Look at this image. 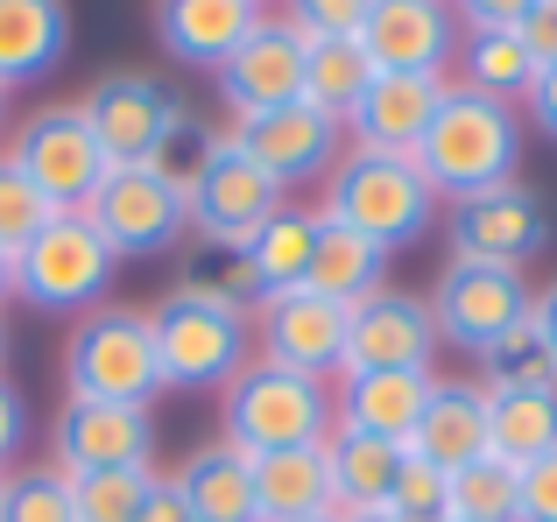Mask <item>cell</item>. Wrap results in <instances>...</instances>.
<instances>
[{
	"label": "cell",
	"mask_w": 557,
	"mask_h": 522,
	"mask_svg": "<svg viewBox=\"0 0 557 522\" xmlns=\"http://www.w3.org/2000/svg\"><path fill=\"white\" fill-rule=\"evenodd\" d=\"M156 360H163V388H226L233 374L255 360V311L226 297L219 283H177L163 303H149Z\"/></svg>",
	"instance_id": "1"
},
{
	"label": "cell",
	"mask_w": 557,
	"mask_h": 522,
	"mask_svg": "<svg viewBox=\"0 0 557 522\" xmlns=\"http://www.w3.org/2000/svg\"><path fill=\"white\" fill-rule=\"evenodd\" d=\"M417 170L423 184H431L437 198H473V191H494V184H516L522 170V113L502 107V99L487 92H466V85H451L445 107H437V121L423 127L417 149Z\"/></svg>",
	"instance_id": "2"
},
{
	"label": "cell",
	"mask_w": 557,
	"mask_h": 522,
	"mask_svg": "<svg viewBox=\"0 0 557 522\" xmlns=\"http://www.w3.org/2000/svg\"><path fill=\"white\" fill-rule=\"evenodd\" d=\"M325 220L346 226V234L374 240L381 254H403L417 248L423 234L437 226V191L423 184L417 156H388V149H346L339 170H332L325 184Z\"/></svg>",
	"instance_id": "3"
},
{
	"label": "cell",
	"mask_w": 557,
	"mask_h": 522,
	"mask_svg": "<svg viewBox=\"0 0 557 522\" xmlns=\"http://www.w3.org/2000/svg\"><path fill=\"white\" fill-rule=\"evenodd\" d=\"M219 438L240 445L247 459L289 452V445H325L332 438V388L318 374L275 368V360L255 353L219 388Z\"/></svg>",
	"instance_id": "4"
},
{
	"label": "cell",
	"mask_w": 557,
	"mask_h": 522,
	"mask_svg": "<svg viewBox=\"0 0 557 522\" xmlns=\"http://www.w3.org/2000/svg\"><path fill=\"white\" fill-rule=\"evenodd\" d=\"M64 396L85 402H135L156 410L163 396V360H156L149 303H99L64 339Z\"/></svg>",
	"instance_id": "5"
},
{
	"label": "cell",
	"mask_w": 557,
	"mask_h": 522,
	"mask_svg": "<svg viewBox=\"0 0 557 522\" xmlns=\"http://www.w3.org/2000/svg\"><path fill=\"white\" fill-rule=\"evenodd\" d=\"M177 177H184V220H190V234H198L205 248H219V254H240L247 240H255L261 226L289 206L283 184H275L247 149H233L226 135L205 141L198 163L177 170Z\"/></svg>",
	"instance_id": "6"
},
{
	"label": "cell",
	"mask_w": 557,
	"mask_h": 522,
	"mask_svg": "<svg viewBox=\"0 0 557 522\" xmlns=\"http://www.w3.org/2000/svg\"><path fill=\"white\" fill-rule=\"evenodd\" d=\"M113 275H121V254L107 248V234H99L85 212H57V220L14 254V297H22L28 311H50V318H71V311L85 318L113 289Z\"/></svg>",
	"instance_id": "7"
},
{
	"label": "cell",
	"mask_w": 557,
	"mask_h": 522,
	"mask_svg": "<svg viewBox=\"0 0 557 522\" xmlns=\"http://www.w3.org/2000/svg\"><path fill=\"white\" fill-rule=\"evenodd\" d=\"M423 303H431L437 346H459V353L487 360L502 339H516L530 325L536 289L522 269H502V261H445Z\"/></svg>",
	"instance_id": "8"
},
{
	"label": "cell",
	"mask_w": 557,
	"mask_h": 522,
	"mask_svg": "<svg viewBox=\"0 0 557 522\" xmlns=\"http://www.w3.org/2000/svg\"><path fill=\"white\" fill-rule=\"evenodd\" d=\"M85 220L107 234V248L121 261L135 254H170L190 234L184 220V177L170 163H113L99 177V191L85 198Z\"/></svg>",
	"instance_id": "9"
},
{
	"label": "cell",
	"mask_w": 557,
	"mask_h": 522,
	"mask_svg": "<svg viewBox=\"0 0 557 522\" xmlns=\"http://www.w3.org/2000/svg\"><path fill=\"white\" fill-rule=\"evenodd\" d=\"M0 156H8V163L22 170V177L36 184L57 212H85V198H92L99 177L113 170V156L99 149L92 121H85L78 107H42V113H28V121L8 135V149H0Z\"/></svg>",
	"instance_id": "10"
},
{
	"label": "cell",
	"mask_w": 557,
	"mask_h": 522,
	"mask_svg": "<svg viewBox=\"0 0 557 522\" xmlns=\"http://www.w3.org/2000/svg\"><path fill=\"white\" fill-rule=\"evenodd\" d=\"M78 113L92 121L99 149L113 163H170V149L184 141L190 113L170 85H156L149 71H107L92 92L78 99Z\"/></svg>",
	"instance_id": "11"
},
{
	"label": "cell",
	"mask_w": 557,
	"mask_h": 522,
	"mask_svg": "<svg viewBox=\"0 0 557 522\" xmlns=\"http://www.w3.org/2000/svg\"><path fill=\"white\" fill-rule=\"evenodd\" d=\"M50 467L64 473V481H78V473H141V467H156V410L64 396L57 402V424H50Z\"/></svg>",
	"instance_id": "12"
},
{
	"label": "cell",
	"mask_w": 557,
	"mask_h": 522,
	"mask_svg": "<svg viewBox=\"0 0 557 522\" xmlns=\"http://www.w3.org/2000/svg\"><path fill=\"white\" fill-rule=\"evenodd\" d=\"M226 141L255 156V163L269 170L283 191H297V184H325L332 170H339V156H346V121H332V113L289 99V107H275V113L233 121Z\"/></svg>",
	"instance_id": "13"
},
{
	"label": "cell",
	"mask_w": 557,
	"mask_h": 522,
	"mask_svg": "<svg viewBox=\"0 0 557 522\" xmlns=\"http://www.w3.org/2000/svg\"><path fill=\"white\" fill-rule=\"evenodd\" d=\"M550 240V220L536 206L530 184H494V191L451 198L445 206V248L451 261H502V269H522L536 248Z\"/></svg>",
	"instance_id": "14"
},
{
	"label": "cell",
	"mask_w": 557,
	"mask_h": 522,
	"mask_svg": "<svg viewBox=\"0 0 557 522\" xmlns=\"http://www.w3.org/2000/svg\"><path fill=\"white\" fill-rule=\"evenodd\" d=\"M459 14L451 0H374L360 22V50L374 71H403V78H445V64L459 57Z\"/></svg>",
	"instance_id": "15"
},
{
	"label": "cell",
	"mask_w": 557,
	"mask_h": 522,
	"mask_svg": "<svg viewBox=\"0 0 557 522\" xmlns=\"http://www.w3.org/2000/svg\"><path fill=\"white\" fill-rule=\"evenodd\" d=\"M437 360V325L431 303L409 297V289L381 283L374 297H360L346 311V353L339 374H374V368H431Z\"/></svg>",
	"instance_id": "16"
},
{
	"label": "cell",
	"mask_w": 557,
	"mask_h": 522,
	"mask_svg": "<svg viewBox=\"0 0 557 522\" xmlns=\"http://www.w3.org/2000/svg\"><path fill=\"white\" fill-rule=\"evenodd\" d=\"M219 99H226L233 121H255V113H275L289 99H304V36L283 22V14H261L247 28V42L212 71Z\"/></svg>",
	"instance_id": "17"
},
{
	"label": "cell",
	"mask_w": 557,
	"mask_h": 522,
	"mask_svg": "<svg viewBox=\"0 0 557 522\" xmlns=\"http://www.w3.org/2000/svg\"><path fill=\"white\" fill-rule=\"evenodd\" d=\"M255 332H261V360L275 368H297V374H339V353H346V311L325 303L318 289H289V297H269L255 311Z\"/></svg>",
	"instance_id": "18"
},
{
	"label": "cell",
	"mask_w": 557,
	"mask_h": 522,
	"mask_svg": "<svg viewBox=\"0 0 557 522\" xmlns=\"http://www.w3.org/2000/svg\"><path fill=\"white\" fill-rule=\"evenodd\" d=\"M431 388H437L431 368L339 374V388H332V424H339V431H368V438H388V445H409L417 424H423Z\"/></svg>",
	"instance_id": "19"
},
{
	"label": "cell",
	"mask_w": 557,
	"mask_h": 522,
	"mask_svg": "<svg viewBox=\"0 0 557 522\" xmlns=\"http://www.w3.org/2000/svg\"><path fill=\"white\" fill-rule=\"evenodd\" d=\"M451 78H403V71H374V85L360 92V107L346 113V149H388L409 156L423 141V127L437 121Z\"/></svg>",
	"instance_id": "20"
},
{
	"label": "cell",
	"mask_w": 557,
	"mask_h": 522,
	"mask_svg": "<svg viewBox=\"0 0 557 522\" xmlns=\"http://www.w3.org/2000/svg\"><path fill=\"white\" fill-rule=\"evenodd\" d=\"M311 248H318V212L283 206L240 254H233V283H219L226 297H240L247 311H261L269 297H289L311 275Z\"/></svg>",
	"instance_id": "21"
},
{
	"label": "cell",
	"mask_w": 557,
	"mask_h": 522,
	"mask_svg": "<svg viewBox=\"0 0 557 522\" xmlns=\"http://www.w3.org/2000/svg\"><path fill=\"white\" fill-rule=\"evenodd\" d=\"M261 0H156V42L170 64L184 71H219L247 42V28L261 22Z\"/></svg>",
	"instance_id": "22"
},
{
	"label": "cell",
	"mask_w": 557,
	"mask_h": 522,
	"mask_svg": "<svg viewBox=\"0 0 557 522\" xmlns=\"http://www.w3.org/2000/svg\"><path fill=\"white\" fill-rule=\"evenodd\" d=\"M557 452V382H487V459L536 467Z\"/></svg>",
	"instance_id": "23"
},
{
	"label": "cell",
	"mask_w": 557,
	"mask_h": 522,
	"mask_svg": "<svg viewBox=\"0 0 557 522\" xmlns=\"http://www.w3.org/2000/svg\"><path fill=\"white\" fill-rule=\"evenodd\" d=\"M170 487L184 495V509L198 522H261L255 509V459L226 438L190 445V459L170 473Z\"/></svg>",
	"instance_id": "24"
},
{
	"label": "cell",
	"mask_w": 557,
	"mask_h": 522,
	"mask_svg": "<svg viewBox=\"0 0 557 522\" xmlns=\"http://www.w3.org/2000/svg\"><path fill=\"white\" fill-rule=\"evenodd\" d=\"M71 57V0H0V85H42Z\"/></svg>",
	"instance_id": "25"
},
{
	"label": "cell",
	"mask_w": 557,
	"mask_h": 522,
	"mask_svg": "<svg viewBox=\"0 0 557 522\" xmlns=\"http://www.w3.org/2000/svg\"><path fill=\"white\" fill-rule=\"evenodd\" d=\"M409 452L431 459L437 473H459L473 459H487V382H437Z\"/></svg>",
	"instance_id": "26"
},
{
	"label": "cell",
	"mask_w": 557,
	"mask_h": 522,
	"mask_svg": "<svg viewBox=\"0 0 557 522\" xmlns=\"http://www.w3.org/2000/svg\"><path fill=\"white\" fill-rule=\"evenodd\" d=\"M255 509L261 522H304L332 509V467L325 445H289V452L255 459Z\"/></svg>",
	"instance_id": "27"
},
{
	"label": "cell",
	"mask_w": 557,
	"mask_h": 522,
	"mask_svg": "<svg viewBox=\"0 0 557 522\" xmlns=\"http://www.w3.org/2000/svg\"><path fill=\"white\" fill-rule=\"evenodd\" d=\"M409 445H388V438H368V431H339L332 424L325 438V467H332V509L339 515H368L388 501L395 487V467H403Z\"/></svg>",
	"instance_id": "28"
},
{
	"label": "cell",
	"mask_w": 557,
	"mask_h": 522,
	"mask_svg": "<svg viewBox=\"0 0 557 522\" xmlns=\"http://www.w3.org/2000/svg\"><path fill=\"white\" fill-rule=\"evenodd\" d=\"M381 275H388V254L318 212V248H311V275H304V289H318V297L339 303V311H354L360 297L381 289Z\"/></svg>",
	"instance_id": "29"
},
{
	"label": "cell",
	"mask_w": 557,
	"mask_h": 522,
	"mask_svg": "<svg viewBox=\"0 0 557 522\" xmlns=\"http://www.w3.org/2000/svg\"><path fill=\"white\" fill-rule=\"evenodd\" d=\"M459 85L466 92H487L502 107H522L536 85V57L516 28H466L459 36Z\"/></svg>",
	"instance_id": "30"
},
{
	"label": "cell",
	"mask_w": 557,
	"mask_h": 522,
	"mask_svg": "<svg viewBox=\"0 0 557 522\" xmlns=\"http://www.w3.org/2000/svg\"><path fill=\"white\" fill-rule=\"evenodd\" d=\"M368 85H374V64H368V50H360L354 36L304 42V107L346 121V113L360 107V92H368Z\"/></svg>",
	"instance_id": "31"
},
{
	"label": "cell",
	"mask_w": 557,
	"mask_h": 522,
	"mask_svg": "<svg viewBox=\"0 0 557 522\" xmlns=\"http://www.w3.org/2000/svg\"><path fill=\"white\" fill-rule=\"evenodd\" d=\"M445 515L451 522H516L522 515L516 467H502V459H473V467L445 473Z\"/></svg>",
	"instance_id": "32"
},
{
	"label": "cell",
	"mask_w": 557,
	"mask_h": 522,
	"mask_svg": "<svg viewBox=\"0 0 557 522\" xmlns=\"http://www.w3.org/2000/svg\"><path fill=\"white\" fill-rule=\"evenodd\" d=\"M0 522H78L71 515V481L57 467L0 473Z\"/></svg>",
	"instance_id": "33"
},
{
	"label": "cell",
	"mask_w": 557,
	"mask_h": 522,
	"mask_svg": "<svg viewBox=\"0 0 557 522\" xmlns=\"http://www.w3.org/2000/svg\"><path fill=\"white\" fill-rule=\"evenodd\" d=\"M156 487V467L141 473H78L71 481V515L78 522H135L141 501H149Z\"/></svg>",
	"instance_id": "34"
},
{
	"label": "cell",
	"mask_w": 557,
	"mask_h": 522,
	"mask_svg": "<svg viewBox=\"0 0 557 522\" xmlns=\"http://www.w3.org/2000/svg\"><path fill=\"white\" fill-rule=\"evenodd\" d=\"M50 220H57V206H50V198H42L28 177H22V170L8 163V156H0V248L22 254V248H28V240H36Z\"/></svg>",
	"instance_id": "35"
},
{
	"label": "cell",
	"mask_w": 557,
	"mask_h": 522,
	"mask_svg": "<svg viewBox=\"0 0 557 522\" xmlns=\"http://www.w3.org/2000/svg\"><path fill=\"white\" fill-rule=\"evenodd\" d=\"M381 515H395V522H445V473H437L431 459L403 452V467H395V487H388V501H381Z\"/></svg>",
	"instance_id": "36"
},
{
	"label": "cell",
	"mask_w": 557,
	"mask_h": 522,
	"mask_svg": "<svg viewBox=\"0 0 557 522\" xmlns=\"http://www.w3.org/2000/svg\"><path fill=\"white\" fill-rule=\"evenodd\" d=\"M368 8H374V0H289L283 22L297 28L304 42H325V36H360Z\"/></svg>",
	"instance_id": "37"
},
{
	"label": "cell",
	"mask_w": 557,
	"mask_h": 522,
	"mask_svg": "<svg viewBox=\"0 0 557 522\" xmlns=\"http://www.w3.org/2000/svg\"><path fill=\"white\" fill-rule=\"evenodd\" d=\"M516 487H522V515L516 522H557V452H544L536 467H522Z\"/></svg>",
	"instance_id": "38"
},
{
	"label": "cell",
	"mask_w": 557,
	"mask_h": 522,
	"mask_svg": "<svg viewBox=\"0 0 557 522\" xmlns=\"http://www.w3.org/2000/svg\"><path fill=\"white\" fill-rule=\"evenodd\" d=\"M28 445V396L0 374V473H14V452Z\"/></svg>",
	"instance_id": "39"
},
{
	"label": "cell",
	"mask_w": 557,
	"mask_h": 522,
	"mask_svg": "<svg viewBox=\"0 0 557 522\" xmlns=\"http://www.w3.org/2000/svg\"><path fill=\"white\" fill-rule=\"evenodd\" d=\"M530 8H536V0H451L459 28H516Z\"/></svg>",
	"instance_id": "40"
},
{
	"label": "cell",
	"mask_w": 557,
	"mask_h": 522,
	"mask_svg": "<svg viewBox=\"0 0 557 522\" xmlns=\"http://www.w3.org/2000/svg\"><path fill=\"white\" fill-rule=\"evenodd\" d=\"M516 36L530 42L536 71H544V64H557V0H536V8H530V14L516 22Z\"/></svg>",
	"instance_id": "41"
},
{
	"label": "cell",
	"mask_w": 557,
	"mask_h": 522,
	"mask_svg": "<svg viewBox=\"0 0 557 522\" xmlns=\"http://www.w3.org/2000/svg\"><path fill=\"white\" fill-rule=\"evenodd\" d=\"M522 127H536L544 141H557V64H544V71H536L530 99H522Z\"/></svg>",
	"instance_id": "42"
},
{
	"label": "cell",
	"mask_w": 557,
	"mask_h": 522,
	"mask_svg": "<svg viewBox=\"0 0 557 522\" xmlns=\"http://www.w3.org/2000/svg\"><path fill=\"white\" fill-rule=\"evenodd\" d=\"M530 339H536V353L557 368V283L536 289V303H530Z\"/></svg>",
	"instance_id": "43"
},
{
	"label": "cell",
	"mask_w": 557,
	"mask_h": 522,
	"mask_svg": "<svg viewBox=\"0 0 557 522\" xmlns=\"http://www.w3.org/2000/svg\"><path fill=\"white\" fill-rule=\"evenodd\" d=\"M135 522H198V515L184 509V495L170 487V473H156V487H149V501H141Z\"/></svg>",
	"instance_id": "44"
},
{
	"label": "cell",
	"mask_w": 557,
	"mask_h": 522,
	"mask_svg": "<svg viewBox=\"0 0 557 522\" xmlns=\"http://www.w3.org/2000/svg\"><path fill=\"white\" fill-rule=\"evenodd\" d=\"M8 297H14V254L0 248V303H8Z\"/></svg>",
	"instance_id": "45"
},
{
	"label": "cell",
	"mask_w": 557,
	"mask_h": 522,
	"mask_svg": "<svg viewBox=\"0 0 557 522\" xmlns=\"http://www.w3.org/2000/svg\"><path fill=\"white\" fill-rule=\"evenodd\" d=\"M346 522H395V515H381V509H368V515H346Z\"/></svg>",
	"instance_id": "46"
},
{
	"label": "cell",
	"mask_w": 557,
	"mask_h": 522,
	"mask_svg": "<svg viewBox=\"0 0 557 522\" xmlns=\"http://www.w3.org/2000/svg\"><path fill=\"white\" fill-rule=\"evenodd\" d=\"M0 135H8V85H0Z\"/></svg>",
	"instance_id": "47"
},
{
	"label": "cell",
	"mask_w": 557,
	"mask_h": 522,
	"mask_svg": "<svg viewBox=\"0 0 557 522\" xmlns=\"http://www.w3.org/2000/svg\"><path fill=\"white\" fill-rule=\"evenodd\" d=\"M304 522H346V515H339V509H325V515H304Z\"/></svg>",
	"instance_id": "48"
},
{
	"label": "cell",
	"mask_w": 557,
	"mask_h": 522,
	"mask_svg": "<svg viewBox=\"0 0 557 522\" xmlns=\"http://www.w3.org/2000/svg\"><path fill=\"white\" fill-rule=\"evenodd\" d=\"M0 360H8V325H0Z\"/></svg>",
	"instance_id": "49"
},
{
	"label": "cell",
	"mask_w": 557,
	"mask_h": 522,
	"mask_svg": "<svg viewBox=\"0 0 557 522\" xmlns=\"http://www.w3.org/2000/svg\"><path fill=\"white\" fill-rule=\"evenodd\" d=\"M261 8H269V0H261Z\"/></svg>",
	"instance_id": "50"
},
{
	"label": "cell",
	"mask_w": 557,
	"mask_h": 522,
	"mask_svg": "<svg viewBox=\"0 0 557 522\" xmlns=\"http://www.w3.org/2000/svg\"><path fill=\"white\" fill-rule=\"evenodd\" d=\"M445 522H451V515H445Z\"/></svg>",
	"instance_id": "51"
}]
</instances>
